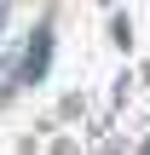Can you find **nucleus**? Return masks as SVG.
<instances>
[{
    "instance_id": "nucleus-1",
    "label": "nucleus",
    "mask_w": 150,
    "mask_h": 155,
    "mask_svg": "<svg viewBox=\"0 0 150 155\" xmlns=\"http://www.w3.org/2000/svg\"><path fill=\"white\" fill-rule=\"evenodd\" d=\"M46 58H52V35L40 29V35L29 40V63H23V81H40V75H46Z\"/></svg>"
},
{
    "instance_id": "nucleus-3",
    "label": "nucleus",
    "mask_w": 150,
    "mask_h": 155,
    "mask_svg": "<svg viewBox=\"0 0 150 155\" xmlns=\"http://www.w3.org/2000/svg\"><path fill=\"white\" fill-rule=\"evenodd\" d=\"M145 155H150V144H145Z\"/></svg>"
},
{
    "instance_id": "nucleus-2",
    "label": "nucleus",
    "mask_w": 150,
    "mask_h": 155,
    "mask_svg": "<svg viewBox=\"0 0 150 155\" xmlns=\"http://www.w3.org/2000/svg\"><path fill=\"white\" fill-rule=\"evenodd\" d=\"M0 12H6V0H0Z\"/></svg>"
}]
</instances>
